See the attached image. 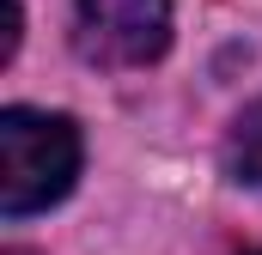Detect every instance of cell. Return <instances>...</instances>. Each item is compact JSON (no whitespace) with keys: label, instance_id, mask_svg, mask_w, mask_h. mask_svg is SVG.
<instances>
[{"label":"cell","instance_id":"obj_2","mask_svg":"<svg viewBox=\"0 0 262 255\" xmlns=\"http://www.w3.org/2000/svg\"><path fill=\"white\" fill-rule=\"evenodd\" d=\"M73 43L98 67H146L171 49V0H79Z\"/></svg>","mask_w":262,"mask_h":255},{"label":"cell","instance_id":"obj_1","mask_svg":"<svg viewBox=\"0 0 262 255\" xmlns=\"http://www.w3.org/2000/svg\"><path fill=\"white\" fill-rule=\"evenodd\" d=\"M79 176V128L49 110H0V213L31 219L67 200Z\"/></svg>","mask_w":262,"mask_h":255},{"label":"cell","instance_id":"obj_3","mask_svg":"<svg viewBox=\"0 0 262 255\" xmlns=\"http://www.w3.org/2000/svg\"><path fill=\"white\" fill-rule=\"evenodd\" d=\"M226 170H232V183L262 189V97L232 122V134H226Z\"/></svg>","mask_w":262,"mask_h":255},{"label":"cell","instance_id":"obj_5","mask_svg":"<svg viewBox=\"0 0 262 255\" xmlns=\"http://www.w3.org/2000/svg\"><path fill=\"white\" fill-rule=\"evenodd\" d=\"M256 255H262V249H256Z\"/></svg>","mask_w":262,"mask_h":255},{"label":"cell","instance_id":"obj_4","mask_svg":"<svg viewBox=\"0 0 262 255\" xmlns=\"http://www.w3.org/2000/svg\"><path fill=\"white\" fill-rule=\"evenodd\" d=\"M6 255H31V249H6Z\"/></svg>","mask_w":262,"mask_h":255}]
</instances>
